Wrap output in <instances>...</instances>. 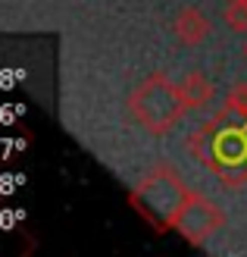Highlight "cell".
Segmentation results:
<instances>
[{"mask_svg":"<svg viewBox=\"0 0 247 257\" xmlns=\"http://www.w3.org/2000/svg\"><path fill=\"white\" fill-rule=\"evenodd\" d=\"M219 223H222V213H219L216 204L191 191L185 207H181V213H178V220H175V229L188 241H203L206 235H213L219 229Z\"/></svg>","mask_w":247,"mask_h":257,"instance_id":"277c9868","label":"cell"},{"mask_svg":"<svg viewBox=\"0 0 247 257\" xmlns=\"http://www.w3.org/2000/svg\"><path fill=\"white\" fill-rule=\"evenodd\" d=\"M175 29L181 35V41H200V38L210 35V22H206L197 10H185L175 22Z\"/></svg>","mask_w":247,"mask_h":257,"instance_id":"8992f818","label":"cell"},{"mask_svg":"<svg viewBox=\"0 0 247 257\" xmlns=\"http://www.w3.org/2000/svg\"><path fill=\"white\" fill-rule=\"evenodd\" d=\"M191 151L225 185L238 188L241 182H247V119L225 110L191 138Z\"/></svg>","mask_w":247,"mask_h":257,"instance_id":"6da1fadb","label":"cell"},{"mask_svg":"<svg viewBox=\"0 0 247 257\" xmlns=\"http://www.w3.org/2000/svg\"><path fill=\"white\" fill-rule=\"evenodd\" d=\"M178 88H181V97H185L188 107H203L206 100L213 97V85H210V79H203L200 72H191Z\"/></svg>","mask_w":247,"mask_h":257,"instance_id":"5b68a950","label":"cell"},{"mask_svg":"<svg viewBox=\"0 0 247 257\" xmlns=\"http://www.w3.org/2000/svg\"><path fill=\"white\" fill-rule=\"evenodd\" d=\"M225 110L235 113V116H241V119H247V85H244V82H238V85L228 91Z\"/></svg>","mask_w":247,"mask_h":257,"instance_id":"52a82bcc","label":"cell"},{"mask_svg":"<svg viewBox=\"0 0 247 257\" xmlns=\"http://www.w3.org/2000/svg\"><path fill=\"white\" fill-rule=\"evenodd\" d=\"M185 97H181V88L175 82H169L166 75H153L144 85L135 88L132 94V113L135 119L153 135H163L169 132L178 116L185 113Z\"/></svg>","mask_w":247,"mask_h":257,"instance_id":"3957f363","label":"cell"},{"mask_svg":"<svg viewBox=\"0 0 247 257\" xmlns=\"http://www.w3.org/2000/svg\"><path fill=\"white\" fill-rule=\"evenodd\" d=\"M188 195H191V191L185 188V182H181L172 170L160 166L157 173H150L144 182L132 191V204H135V210L144 216L153 229L163 232V229L175 226Z\"/></svg>","mask_w":247,"mask_h":257,"instance_id":"7a4b0ae2","label":"cell"},{"mask_svg":"<svg viewBox=\"0 0 247 257\" xmlns=\"http://www.w3.org/2000/svg\"><path fill=\"white\" fill-rule=\"evenodd\" d=\"M225 22L231 29H238V32L247 29V0H235V4L225 10Z\"/></svg>","mask_w":247,"mask_h":257,"instance_id":"ba28073f","label":"cell"}]
</instances>
